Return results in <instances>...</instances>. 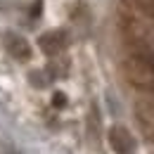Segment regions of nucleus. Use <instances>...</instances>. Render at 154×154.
<instances>
[{"label":"nucleus","mask_w":154,"mask_h":154,"mask_svg":"<svg viewBox=\"0 0 154 154\" xmlns=\"http://www.w3.org/2000/svg\"><path fill=\"white\" fill-rule=\"evenodd\" d=\"M135 5H137L147 17H152V19H154V0H135Z\"/></svg>","instance_id":"obj_4"},{"label":"nucleus","mask_w":154,"mask_h":154,"mask_svg":"<svg viewBox=\"0 0 154 154\" xmlns=\"http://www.w3.org/2000/svg\"><path fill=\"white\" fill-rule=\"evenodd\" d=\"M31 14H33V17H38V14H40V0H38V2H36V7L31 10Z\"/></svg>","instance_id":"obj_6"},{"label":"nucleus","mask_w":154,"mask_h":154,"mask_svg":"<svg viewBox=\"0 0 154 154\" xmlns=\"http://www.w3.org/2000/svg\"><path fill=\"white\" fill-rule=\"evenodd\" d=\"M66 43H69L66 31H62V29H52V31L43 33V36L38 38V48L45 52V55H57V52H62V50L66 48Z\"/></svg>","instance_id":"obj_1"},{"label":"nucleus","mask_w":154,"mask_h":154,"mask_svg":"<svg viewBox=\"0 0 154 154\" xmlns=\"http://www.w3.org/2000/svg\"><path fill=\"white\" fill-rule=\"evenodd\" d=\"M109 145H112V149L116 154H133V149H135L133 135L123 126H112L109 128Z\"/></svg>","instance_id":"obj_2"},{"label":"nucleus","mask_w":154,"mask_h":154,"mask_svg":"<svg viewBox=\"0 0 154 154\" xmlns=\"http://www.w3.org/2000/svg\"><path fill=\"white\" fill-rule=\"evenodd\" d=\"M5 45H7V52L14 59L26 62V59L31 57V45L21 38V36H17V33H7V36H5Z\"/></svg>","instance_id":"obj_3"},{"label":"nucleus","mask_w":154,"mask_h":154,"mask_svg":"<svg viewBox=\"0 0 154 154\" xmlns=\"http://www.w3.org/2000/svg\"><path fill=\"white\" fill-rule=\"evenodd\" d=\"M52 104H55V107H64V104H66V97L62 95V93H55V97H52Z\"/></svg>","instance_id":"obj_5"}]
</instances>
